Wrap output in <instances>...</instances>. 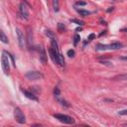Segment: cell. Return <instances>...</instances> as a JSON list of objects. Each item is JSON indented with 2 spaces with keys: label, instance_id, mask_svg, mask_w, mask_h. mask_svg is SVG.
<instances>
[{
  "label": "cell",
  "instance_id": "obj_1",
  "mask_svg": "<svg viewBox=\"0 0 127 127\" xmlns=\"http://www.w3.org/2000/svg\"><path fill=\"white\" fill-rule=\"evenodd\" d=\"M8 55L3 51L2 53V57H1V66H2V70L4 72L5 75H9V72H10V63H9V60H8Z\"/></svg>",
  "mask_w": 127,
  "mask_h": 127
},
{
  "label": "cell",
  "instance_id": "obj_2",
  "mask_svg": "<svg viewBox=\"0 0 127 127\" xmlns=\"http://www.w3.org/2000/svg\"><path fill=\"white\" fill-rule=\"evenodd\" d=\"M54 117L58 119L60 122L65 123V124H73L75 123V119L72 117L66 115V114H62V113H55Z\"/></svg>",
  "mask_w": 127,
  "mask_h": 127
},
{
  "label": "cell",
  "instance_id": "obj_3",
  "mask_svg": "<svg viewBox=\"0 0 127 127\" xmlns=\"http://www.w3.org/2000/svg\"><path fill=\"white\" fill-rule=\"evenodd\" d=\"M16 34H17V39H18V44H19V47L21 49H24L25 47H26V37H25V35H24V33L20 30V29H18V28H16Z\"/></svg>",
  "mask_w": 127,
  "mask_h": 127
},
{
  "label": "cell",
  "instance_id": "obj_4",
  "mask_svg": "<svg viewBox=\"0 0 127 127\" xmlns=\"http://www.w3.org/2000/svg\"><path fill=\"white\" fill-rule=\"evenodd\" d=\"M14 117H15V120L20 123V124H24L26 122V117L24 115V113L21 111L19 107H16L14 109Z\"/></svg>",
  "mask_w": 127,
  "mask_h": 127
},
{
  "label": "cell",
  "instance_id": "obj_5",
  "mask_svg": "<svg viewBox=\"0 0 127 127\" xmlns=\"http://www.w3.org/2000/svg\"><path fill=\"white\" fill-rule=\"evenodd\" d=\"M25 77L28 79H30V81H37V79H40L43 77V73L37 71H31L26 73Z\"/></svg>",
  "mask_w": 127,
  "mask_h": 127
},
{
  "label": "cell",
  "instance_id": "obj_6",
  "mask_svg": "<svg viewBox=\"0 0 127 127\" xmlns=\"http://www.w3.org/2000/svg\"><path fill=\"white\" fill-rule=\"evenodd\" d=\"M20 14H21L22 18H24L25 20H27L29 18V11H28V8L24 3H21L20 4Z\"/></svg>",
  "mask_w": 127,
  "mask_h": 127
},
{
  "label": "cell",
  "instance_id": "obj_7",
  "mask_svg": "<svg viewBox=\"0 0 127 127\" xmlns=\"http://www.w3.org/2000/svg\"><path fill=\"white\" fill-rule=\"evenodd\" d=\"M22 91H23V93H24V95H25L26 97H27V98H29V99H31V100H34V101H38V97H37V95H36L32 90L30 91V90L22 89Z\"/></svg>",
  "mask_w": 127,
  "mask_h": 127
},
{
  "label": "cell",
  "instance_id": "obj_8",
  "mask_svg": "<svg viewBox=\"0 0 127 127\" xmlns=\"http://www.w3.org/2000/svg\"><path fill=\"white\" fill-rule=\"evenodd\" d=\"M40 62L43 65H47V62H48V57H47V53L44 48L41 49V53H40Z\"/></svg>",
  "mask_w": 127,
  "mask_h": 127
},
{
  "label": "cell",
  "instance_id": "obj_9",
  "mask_svg": "<svg viewBox=\"0 0 127 127\" xmlns=\"http://www.w3.org/2000/svg\"><path fill=\"white\" fill-rule=\"evenodd\" d=\"M122 47H123V45L121 43L114 42V43H112V44L107 45V49L108 50H119V49H121Z\"/></svg>",
  "mask_w": 127,
  "mask_h": 127
},
{
  "label": "cell",
  "instance_id": "obj_10",
  "mask_svg": "<svg viewBox=\"0 0 127 127\" xmlns=\"http://www.w3.org/2000/svg\"><path fill=\"white\" fill-rule=\"evenodd\" d=\"M0 40H1V42L4 43V44H8L9 41H8V38L6 37V35L4 34V32L1 30L0 31Z\"/></svg>",
  "mask_w": 127,
  "mask_h": 127
},
{
  "label": "cell",
  "instance_id": "obj_11",
  "mask_svg": "<svg viewBox=\"0 0 127 127\" xmlns=\"http://www.w3.org/2000/svg\"><path fill=\"white\" fill-rule=\"evenodd\" d=\"M77 11L78 14H81L82 16H88V15H89L90 13H91L90 11L84 10V9H78V8H77Z\"/></svg>",
  "mask_w": 127,
  "mask_h": 127
},
{
  "label": "cell",
  "instance_id": "obj_12",
  "mask_svg": "<svg viewBox=\"0 0 127 127\" xmlns=\"http://www.w3.org/2000/svg\"><path fill=\"white\" fill-rule=\"evenodd\" d=\"M45 33H46V35L48 36L51 40H55V39H57V38H56V35H55V33L53 32V31H51V30H46Z\"/></svg>",
  "mask_w": 127,
  "mask_h": 127
},
{
  "label": "cell",
  "instance_id": "obj_13",
  "mask_svg": "<svg viewBox=\"0 0 127 127\" xmlns=\"http://www.w3.org/2000/svg\"><path fill=\"white\" fill-rule=\"evenodd\" d=\"M52 2H53V7H54V10L56 12H58L59 9H60V0H52Z\"/></svg>",
  "mask_w": 127,
  "mask_h": 127
},
{
  "label": "cell",
  "instance_id": "obj_14",
  "mask_svg": "<svg viewBox=\"0 0 127 127\" xmlns=\"http://www.w3.org/2000/svg\"><path fill=\"white\" fill-rule=\"evenodd\" d=\"M59 65L62 66H65V58H64V55L61 54V53H60V55H59Z\"/></svg>",
  "mask_w": 127,
  "mask_h": 127
},
{
  "label": "cell",
  "instance_id": "obj_15",
  "mask_svg": "<svg viewBox=\"0 0 127 127\" xmlns=\"http://www.w3.org/2000/svg\"><path fill=\"white\" fill-rule=\"evenodd\" d=\"M79 40H81V36H79V35L76 34L75 36H73V46L76 47L77 45V43L79 42Z\"/></svg>",
  "mask_w": 127,
  "mask_h": 127
},
{
  "label": "cell",
  "instance_id": "obj_16",
  "mask_svg": "<svg viewBox=\"0 0 127 127\" xmlns=\"http://www.w3.org/2000/svg\"><path fill=\"white\" fill-rule=\"evenodd\" d=\"M5 53H6V54H7L8 55V57L10 58V60H11V63H12V65L13 66H16V64H15V59H14V57H13V55H11L10 54V53H8L7 51H4Z\"/></svg>",
  "mask_w": 127,
  "mask_h": 127
},
{
  "label": "cell",
  "instance_id": "obj_17",
  "mask_svg": "<svg viewBox=\"0 0 127 127\" xmlns=\"http://www.w3.org/2000/svg\"><path fill=\"white\" fill-rule=\"evenodd\" d=\"M66 55H68L70 58H73V57H75V55H76V52H75V50L71 49V50H69L68 52H66Z\"/></svg>",
  "mask_w": 127,
  "mask_h": 127
},
{
  "label": "cell",
  "instance_id": "obj_18",
  "mask_svg": "<svg viewBox=\"0 0 127 127\" xmlns=\"http://www.w3.org/2000/svg\"><path fill=\"white\" fill-rule=\"evenodd\" d=\"M58 29H59L60 32L62 33V32H64V31L66 30V26H65L64 24H62V23H59V24H58Z\"/></svg>",
  "mask_w": 127,
  "mask_h": 127
},
{
  "label": "cell",
  "instance_id": "obj_19",
  "mask_svg": "<svg viewBox=\"0 0 127 127\" xmlns=\"http://www.w3.org/2000/svg\"><path fill=\"white\" fill-rule=\"evenodd\" d=\"M71 22L76 23V24H77L79 26H83V21H79V20H77V19H71Z\"/></svg>",
  "mask_w": 127,
  "mask_h": 127
},
{
  "label": "cell",
  "instance_id": "obj_20",
  "mask_svg": "<svg viewBox=\"0 0 127 127\" xmlns=\"http://www.w3.org/2000/svg\"><path fill=\"white\" fill-rule=\"evenodd\" d=\"M54 94L58 97L60 94H61V90H60V88H58V86H56V88H55V89H54Z\"/></svg>",
  "mask_w": 127,
  "mask_h": 127
},
{
  "label": "cell",
  "instance_id": "obj_21",
  "mask_svg": "<svg viewBox=\"0 0 127 127\" xmlns=\"http://www.w3.org/2000/svg\"><path fill=\"white\" fill-rule=\"evenodd\" d=\"M59 101L61 102V103H62V105H63V106H65V107H69V106H70V104H69L68 102H66V100H60V99H59Z\"/></svg>",
  "mask_w": 127,
  "mask_h": 127
},
{
  "label": "cell",
  "instance_id": "obj_22",
  "mask_svg": "<svg viewBox=\"0 0 127 127\" xmlns=\"http://www.w3.org/2000/svg\"><path fill=\"white\" fill-rule=\"evenodd\" d=\"M116 78H118V79H127V76L123 75V76H117L115 77H113V79H116Z\"/></svg>",
  "mask_w": 127,
  "mask_h": 127
},
{
  "label": "cell",
  "instance_id": "obj_23",
  "mask_svg": "<svg viewBox=\"0 0 127 127\" xmlns=\"http://www.w3.org/2000/svg\"><path fill=\"white\" fill-rule=\"evenodd\" d=\"M76 5H77V6H85L86 5V2H84V1H77L76 3Z\"/></svg>",
  "mask_w": 127,
  "mask_h": 127
},
{
  "label": "cell",
  "instance_id": "obj_24",
  "mask_svg": "<svg viewBox=\"0 0 127 127\" xmlns=\"http://www.w3.org/2000/svg\"><path fill=\"white\" fill-rule=\"evenodd\" d=\"M119 115H127V109H124V110H121L118 112Z\"/></svg>",
  "mask_w": 127,
  "mask_h": 127
},
{
  "label": "cell",
  "instance_id": "obj_25",
  "mask_svg": "<svg viewBox=\"0 0 127 127\" xmlns=\"http://www.w3.org/2000/svg\"><path fill=\"white\" fill-rule=\"evenodd\" d=\"M93 39H95V34H90L88 38V41H91V40H93Z\"/></svg>",
  "mask_w": 127,
  "mask_h": 127
},
{
  "label": "cell",
  "instance_id": "obj_26",
  "mask_svg": "<svg viewBox=\"0 0 127 127\" xmlns=\"http://www.w3.org/2000/svg\"><path fill=\"white\" fill-rule=\"evenodd\" d=\"M100 64H102V65H106V66H110V65H111L109 62H105V61H100Z\"/></svg>",
  "mask_w": 127,
  "mask_h": 127
},
{
  "label": "cell",
  "instance_id": "obj_27",
  "mask_svg": "<svg viewBox=\"0 0 127 127\" xmlns=\"http://www.w3.org/2000/svg\"><path fill=\"white\" fill-rule=\"evenodd\" d=\"M99 23L101 24V25H107V24H106V22L104 21L103 19H100V20H99Z\"/></svg>",
  "mask_w": 127,
  "mask_h": 127
},
{
  "label": "cell",
  "instance_id": "obj_28",
  "mask_svg": "<svg viewBox=\"0 0 127 127\" xmlns=\"http://www.w3.org/2000/svg\"><path fill=\"white\" fill-rule=\"evenodd\" d=\"M113 10H114V7H109V8L107 9V12L109 13V12H112Z\"/></svg>",
  "mask_w": 127,
  "mask_h": 127
},
{
  "label": "cell",
  "instance_id": "obj_29",
  "mask_svg": "<svg viewBox=\"0 0 127 127\" xmlns=\"http://www.w3.org/2000/svg\"><path fill=\"white\" fill-rule=\"evenodd\" d=\"M105 34H106V31H102V33H100V35H99V36L101 37V36H103V35H105Z\"/></svg>",
  "mask_w": 127,
  "mask_h": 127
},
{
  "label": "cell",
  "instance_id": "obj_30",
  "mask_svg": "<svg viewBox=\"0 0 127 127\" xmlns=\"http://www.w3.org/2000/svg\"><path fill=\"white\" fill-rule=\"evenodd\" d=\"M76 31H77V32H78V31H82V27H77V28L76 29Z\"/></svg>",
  "mask_w": 127,
  "mask_h": 127
},
{
  "label": "cell",
  "instance_id": "obj_31",
  "mask_svg": "<svg viewBox=\"0 0 127 127\" xmlns=\"http://www.w3.org/2000/svg\"><path fill=\"white\" fill-rule=\"evenodd\" d=\"M121 60H123V61H127V56L126 57H122Z\"/></svg>",
  "mask_w": 127,
  "mask_h": 127
},
{
  "label": "cell",
  "instance_id": "obj_32",
  "mask_svg": "<svg viewBox=\"0 0 127 127\" xmlns=\"http://www.w3.org/2000/svg\"><path fill=\"white\" fill-rule=\"evenodd\" d=\"M121 32H127V28H123V29H121Z\"/></svg>",
  "mask_w": 127,
  "mask_h": 127
}]
</instances>
